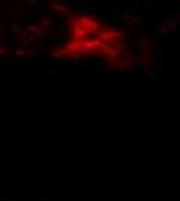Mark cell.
Instances as JSON below:
<instances>
[{
    "label": "cell",
    "instance_id": "cell-1",
    "mask_svg": "<svg viewBox=\"0 0 180 201\" xmlns=\"http://www.w3.org/2000/svg\"><path fill=\"white\" fill-rule=\"evenodd\" d=\"M160 48L165 51L163 54V71L166 74H174L175 71V45L172 40H166L160 45Z\"/></svg>",
    "mask_w": 180,
    "mask_h": 201
},
{
    "label": "cell",
    "instance_id": "cell-2",
    "mask_svg": "<svg viewBox=\"0 0 180 201\" xmlns=\"http://www.w3.org/2000/svg\"><path fill=\"white\" fill-rule=\"evenodd\" d=\"M165 26L166 28H172L174 31H179V20H177V17L175 16H168V19H166L165 22Z\"/></svg>",
    "mask_w": 180,
    "mask_h": 201
},
{
    "label": "cell",
    "instance_id": "cell-3",
    "mask_svg": "<svg viewBox=\"0 0 180 201\" xmlns=\"http://www.w3.org/2000/svg\"><path fill=\"white\" fill-rule=\"evenodd\" d=\"M138 5H140V10L145 12V14H147V12H149V5H151L149 0H141V2L138 3Z\"/></svg>",
    "mask_w": 180,
    "mask_h": 201
},
{
    "label": "cell",
    "instance_id": "cell-4",
    "mask_svg": "<svg viewBox=\"0 0 180 201\" xmlns=\"http://www.w3.org/2000/svg\"><path fill=\"white\" fill-rule=\"evenodd\" d=\"M132 73H134L135 76H140V74H143V70L137 68V67H134V68H132Z\"/></svg>",
    "mask_w": 180,
    "mask_h": 201
},
{
    "label": "cell",
    "instance_id": "cell-5",
    "mask_svg": "<svg viewBox=\"0 0 180 201\" xmlns=\"http://www.w3.org/2000/svg\"><path fill=\"white\" fill-rule=\"evenodd\" d=\"M137 43H138L140 47H145V45H146V39H145V37H143V39H138Z\"/></svg>",
    "mask_w": 180,
    "mask_h": 201
},
{
    "label": "cell",
    "instance_id": "cell-6",
    "mask_svg": "<svg viewBox=\"0 0 180 201\" xmlns=\"http://www.w3.org/2000/svg\"><path fill=\"white\" fill-rule=\"evenodd\" d=\"M147 78H149V79H154V78H155V73H154V71H149V73H147Z\"/></svg>",
    "mask_w": 180,
    "mask_h": 201
},
{
    "label": "cell",
    "instance_id": "cell-7",
    "mask_svg": "<svg viewBox=\"0 0 180 201\" xmlns=\"http://www.w3.org/2000/svg\"><path fill=\"white\" fill-rule=\"evenodd\" d=\"M147 48H149V50H155V45H152V43H149V45H147Z\"/></svg>",
    "mask_w": 180,
    "mask_h": 201
},
{
    "label": "cell",
    "instance_id": "cell-8",
    "mask_svg": "<svg viewBox=\"0 0 180 201\" xmlns=\"http://www.w3.org/2000/svg\"><path fill=\"white\" fill-rule=\"evenodd\" d=\"M175 17H177V20H180V12H177V14H175Z\"/></svg>",
    "mask_w": 180,
    "mask_h": 201
}]
</instances>
